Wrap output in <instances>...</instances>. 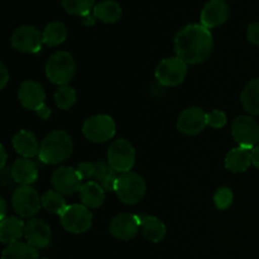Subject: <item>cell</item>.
I'll use <instances>...</instances> for the list:
<instances>
[{
    "label": "cell",
    "mask_w": 259,
    "mask_h": 259,
    "mask_svg": "<svg viewBox=\"0 0 259 259\" xmlns=\"http://www.w3.org/2000/svg\"><path fill=\"white\" fill-rule=\"evenodd\" d=\"M2 259H38V252L28 243L18 242L5 248Z\"/></svg>",
    "instance_id": "obj_28"
},
{
    "label": "cell",
    "mask_w": 259,
    "mask_h": 259,
    "mask_svg": "<svg viewBox=\"0 0 259 259\" xmlns=\"http://www.w3.org/2000/svg\"><path fill=\"white\" fill-rule=\"evenodd\" d=\"M136 161L134 147L126 139H118L113 142L108 151V162L116 172H131Z\"/></svg>",
    "instance_id": "obj_8"
},
{
    "label": "cell",
    "mask_w": 259,
    "mask_h": 259,
    "mask_svg": "<svg viewBox=\"0 0 259 259\" xmlns=\"http://www.w3.org/2000/svg\"><path fill=\"white\" fill-rule=\"evenodd\" d=\"M13 147L23 156V158H32L39 152V144L34 134L29 131H19L13 137Z\"/></svg>",
    "instance_id": "obj_20"
},
{
    "label": "cell",
    "mask_w": 259,
    "mask_h": 259,
    "mask_svg": "<svg viewBox=\"0 0 259 259\" xmlns=\"http://www.w3.org/2000/svg\"><path fill=\"white\" fill-rule=\"evenodd\" d=\"M247 38L250 43L259 46V22L250 23V24L248 25Z\"/></svg>",
    "instance_id": "obj_35"
},
{
    "label": "cell",
    "mask_w": 259,
    "mask_h": 259,
    "mask_svg": "<svg viewBox=\"0 0 259 259\" xmlns=\"http://www.w3.org/2000/svg\"><path fill=\"white\" fill-rule=\"evenodd\" d=\"M252 164V149L238 147L232 149L225 157V167L234 174H240L249 168Z\"/></svg>",
    "instance_id": "obj_21"
},
{
    "label": "cell",
    "mask_w": 259,
    "mask_h": 259,
    "mask_svg": "<svg viewBox=\"0 0 259 259\" xmlns=\"http://www.w3.org/2000/svg\"><path fill=\"white\" fill-rule=\"evenodd\" d=\"M80 199L83 206L89 209H96L103 205L105 199V190L95 181L86 182L80 190Z\"/></svg>",
    "instance_id": "obj_23"
},
{
    "label": "cell",
    "mask_w": 259,
    "mask_h": 259,
    "mask_svg": "<svg viewBox=\"0 0 259 259\" xmlns=\"http://www.w3.org/2000/svg\"><path fill=\"white\" fill-rule=\"evenodd\" d=\"M187 75V65L179 57L164 58L156 68V78L163 86H177Z\"/></svg>",
    "instance_id": "obj_9"
},
{
    "label": "cell",
    "mask_w": 259,
    "mask_h": 259,
    "mask_svg": "<svg viewBox=\"0 0 259 259\" xmlns=\"http://www.w3.org/2000/svg\"><path fill=\"white\" fill-rule=\"evenodd\" d=\"M206 120H207V125L211 126L214 129H220L227 124L228 118L225 115V113L220 110H212L210 113H207L206 115Z\"/></svg>",
    "instance_id": "obj_33"
},
{
    "label": "cell",
    "mask_w": 259,
    "mask_h": 259,
    "mask_svg": "<svg viewBox=\"0 0 259 259\" xmlns=\"http://www.w3.org/2000/svg\"><path fill=\"white\" fill-rule=\"evenodd\" d=\"M0 204H2V214H0V217H2V220H3L4 218H7L5 217V214H7V202H5L4 199H2L0 200Z\"/></svg>",
    "instance_id": "obj_39"
},
{
    "label": "cell",
    "mask_w": 259,
    "mask_h": 259,
    "mask_svg": "<svg viewBox=\"0 0 259 259\" xmlns=\"http://www.w3.org/2000/svg\"><path fill=\"white\" fill-rule=\"evenodd\" d=\"M72 153V139L65 131H55L42 141L38 158L46 164H58Z\"/></svg>",
    "instance_id": "obj_2"
},
{
    "label": "cell",
    "mask_w": 259,
    "mask_h": 259,
    "mask_svg": "<svg viewBox=\"0 0 259 259\" xmlns=\"http://www.w3.org/2000/svg\"><path fill=\"white\" fill-rule=\"evenodd\" d=\"M76 100H77V95H76V91L71 86L63 85L56 90V105L60 109H62V110H68V109L72 108L75 105Z\"/></svg>",
    "instance_id": "obj_31"
},
{
    "label": "cell",
    "mask_w": 259,
    "mask_h": 259,
    "mask_svg": "<svg viewBox=\"0 0 259 259\" xmlns=\"http://www.w3.org/2000/svg\"><path fill=\"white\" fill-rule=\"evenodd\" d=\"M25 224L15 217H7L0 223V240L4 244H14L24 235Z\"/></svg>",
    "instance_id": "obj_19"
},
{
    "label": "cell",
    "mask_w": 259,
    "mask_h": 259,
    "mask_svg": "<svg viewBox=\"0 0 259 259\" xmlns=\"http://www.w3.org/2000/svg\"><path fill=\"white\" fill-rule=\"evenodd\" d=\"M115 121L109 115H94L86 119L82 133L86 139L94 143H101L111 139L115 134Z\"/></svg>",
    "instance_id": "obj_7"
},
{
    "label": "cell",
    "mask_w": 259,
    "mask_h": 259,
    "mask_svg": "<svg viewBox=\"0 0 259 259\" xmlns=\"http://www.w3.org/2000/svg\"><path fill=\"white\" fill-rule=\"evenodd\" d=\"M206 115L207 114L197 106L185 109L177 119V129L186 136H196L207 125Z\"/></svg>",
    "instance_id": "obj_14"
},
{
    "label": "cell",
    "mask_w": 259,
    "mask_h": 259,
    "mask_svg": "<svg viewBox=\"0 0 259 259\" xmlns=\"http://www.w3.org/2000/svg\"><path fill=\"white\" fill-rule=\"evenodd\" d=\"M76 169L78 171L82 180L91 179V177H94V174H95V163H93V162H82V163L78 164Z\"/></svg>",
    "instance_id": "obj_34"
},
{
    "label": "cell",
    "mask_w": 259,
    "mask_h": 259,
    "mask_svg": "<svg viewBox=\"0 0 259 259\" xmlns=\"http://www.w3.org/2000/svg\"><path fill=\"white\" fill-rule=\"evenodd\" d=\"M18 99L25 109L35 111L42 119L46 120L50 118L51 109L45 103L46 93L43 86L38 81H24L18 91Z\"/></svg>",
    "instance_id": "obj_5"
},
{
    "label": "cell",
    "mask_w": 259,
    "mask_h": 259,
    "mask_svg": "<svg viewBox=\"0 0 259 259\" xmlns=\"http://www.w3.org/2000/svg\"><path fill=\"white\" fill-rule=\"evenodd\" d=\"M234 200V195H233L232 190L228 187H220L214 195V202L219 210H225L233 204Z\"/></svg>",
    "instance_id": "obj_32"
},
{
    "label": "cell",
    "mask_w": 259,
    "mask_h": 259,
    "mask_svg": "<svg viewBox=\"0 0 259 259\" xmlns=\"http://www.w3.org/2000/svg\"><path fill=\"white\" fill-rule=\"evenodd\" d=\"M94 15L104 23H114L121 17V7L114 0H104L94 8Z\"/></svg>",
    "instance_id": "obj_25"
},
{
    "label": "cell",
    "mask_w": 259,
    "mask_h": 259,
    "mask_svg": "<svg viewBox=\"0 0 259 259\" xmlns=\"http://www.w3.org/2000/svg\"><path fill=\"white\" fill-rule=\"evenodd\" d=\"M13 209L22 218H32L38 214L42 206V197L30 185L15 189L12 196Z\"/></svg>",
    "instance_id": "obj_6"
},
{
    "label": "cell",
    "mask_w": 259,
    "mask_h": 259,
    "mask_svg": "<svg viewBox=\"0 0 259 259\" xmlns=\"http://www.w3.org/2000/svg\"><path fill=\"white\" fill-rule=\"evenodd\" d=\"M25 240L35 249H43L51 243V228L40 219H30L25 224Z\"/></svg>",
    "instance_id": "obj_17"
},
{
    "label": "cell",
    "mask_w": 259,
    "mask_h": 259,
    "mask_svg": "<svg viewBox=\"0 0 259 259\" xmlns=\"http://www.w3.org/2000/svg\"><path fill=\"white\" fill-rule=\"evenodd\" d=\"M42 259H47V258H42Z\"/></svg>",
    "instance_id": "obj_40"
},
{
    "label": "cell",
    "mask_w": 259,
    "mask_h": 259,
    "mask_svg": "<svg viewBox=\"0 0 259 259\" xmlns=\"http://www.w3.org/2000/svg\"><path fill=\"white\" fill-rule=\"evenodd\" d=\"M67 37V28L61 22H51L43 30V43L50 47H56L65 42Z\"/></svg>",
    "instance_id": "obj_27"
},
{
    "label": "cell",
    "mask_w": 259,
    "mask_h": 259,
    "mask_svg": "<svg viewBox=\"0 0 259 259\" xmlns=\"http://www.w3.org/2000/svg\"><path fill=\"white\" fill-rule=\"evenodd\" d=\"M141 219V232L147 240L158 243L166 237V225L156 217L151 215H139Z\"/></svg>",
    "instance_id": "obj_22"
},
{
    "label": "cell",
    "mask_w": 259,
    "mask_h": 259,
    "mask_svg": "<svg viewBox=\"0 0 259 259\" xmlns=\"http://www.w3.org/2000/svg\"><path fill=\"white\" fill-rule=\"evenodd\" d=\"M61 3L68 14L82 18L90 15L91 10L95 8V0H61Z\"/></svg>",
    "instance_id": "obj_30"
},
{
    "label": "cell",
    "mask_w": 259,
    "mask_h": 259,
    "mask_svg": "<svg viewBox=\"0 0 259 259\" xmlns=\"http://www.w3.org/2000/svg\"><path fill=\"white\" fill-rule=\"evenodd\" d=\"M10 43L18 52L37 53L42 50L43 33H40L35 27L22 25L13 32Z\"/></svg>",
    "instance_id": "obj_11"
},
{
    "label": "cell",
    "mask_w": 259,
    "mask_h": 259,
    "mask_svg": "<svg viewBox=\"0 0 259 259\" xmlns=\"http://www.w3.org/2000/svg\"><path fill=\"white\" fill-rule=\"evenodd\" d=\"M115 191L116 196L124 204L134 205L138 204L143 200L147 192L146 181L139 175L133 174V172H125L118 176L115 182Z\"/></svg>",
    "instance_id": "obj_4"
},
{
    "label": "cell",
    "mask_w": 259,
    "mask_h": 259,
    "mask_svg": "<svg viewBox=\"0 0 259 259\" xmlns=\"http://www.w3.org/2000/svg\"><path fill=\"white\" fill-rule=\"evenodd\" d=\"M141 230L139 215L119 214L113 218L109 227V232L114 238L119 240H131Z\"/></svg>",
    "instance_id": "obj_15"
},
{
    "label": "cell",
    "mask_w": 259,
    "mask_h": 259,
    "mask_svg": "<svg viewBox=\"0 0 259 259\" xmlns=\"http://www.w3.org/2000/svg\"><path fill=\"white\" fill-rule=\"evenodd\" d=\"M42 206L47 210L50 214L62 215L67 207L66 200L63 199L62 194L58 191H47L42 195Z\"/></svg>",
    "instance_id": "obj_29"
},
{
    "label": "cell",
    "mask_w": 259,
    "mask_h": 259,
    "mask_svg": "<svg viewBox=\"0 0 259 259\" xmlns=\"http://www.w3.org/2000/svg\"><path fill=\"white\" fill-rule=\"evenodd\" d=\"M61 224L67 232L81 234L90 229L93 224V214L83 205H71L66 207L61 215Z\"/></svg>",
    "instance_id": "obj_10"
},
{
    "label": "cell",
    "mask_w": 259,
    "mask_h": 259,
    "mask_svg": "<svg viewBox=\"0 0 259 259\" xmlns=\"http://www.w3.org/2000/svg\"><path fill=\"white\" fill-rule=\"evenodd\" d=\"M0 153H2V163H0V168L4 169L5 163H7V158H8V157H7V152H5L4 146L0 147Z\"/></svg>",
    "instance_id": "obj_38"
},
{
    "label": "cell",
    "mask_w": 259,
    "mask_h": 259,
    "mask_svg": "<svg viewBox=\"0 0 259 259\" xmlns=\"http://www.w3.org/2000/svg\"><path fill=\"white\" fill-rule=\"evenodd\" d=\"M0 72H2V77H0V88L4 89L7 86L8 81H9V73H8V70L5 68L4 63H0Z\"/></svg>",
    "instance_id": "obj_36"
},
{
    "label": "cell",
    "mask_w": 259,
    "mask_h": 259,
    "mask_svg": "<svg viewBox=\"0 0 259 259\" xmlns=\"http://www.w3.org/2000/svg\"><path fill=\"white\" fill-rule=\"evenodd\" d=\"M94 180H95L96 184L100 185L105 191H114L118 176H116V171L109 164V162L98 161L95 162Z\"/></svg>",
    "instance_id": "obj_24"
},
{
    "label": "cell",
    "mask_w": 259,
    "mask_h": 259,
    "mask_svg": "<svg viewBox=\"0 0 259 259\" xmlns=\"http://www.w3.org/2000/svg\"><path fill=\"white\" fill-rule=\"evenodd\" d=\"M228 17H229V5L224 0H209L202 8L200 19L201 24L210 29L224 24Z\"/></svg>",
    "instance_id": "obj_16"
},
{
    "label": "cell",
    "mask_w": 259,
    "mask_h": 259,
    "mask_svg": "<svg viewBox=\"0 0 259 259\" xmlns=\"http://www.w3.org/2000/svg\"><path fill=\"white\" fill-rule=\"evenodd\" d=\"M82 181L77 169L72 167L62 166L56 169L51 176V182L56 191L62 195H72L80 191L82 187Z\"/></svg>",
    "instance_id": "obj_13"
},
{
    "label": "cell",
    "mask_w": 259,
    "mask_h": 259,
    "mask_svg": "<svg viewBox=\"0 0 259 259\" xmlns=\"http://www.w3.org/2000/svg\"><path fill=\"white\" fill-rule=\"evenodd\" d=\"M232 136L239 147L253 149L259 142V124L250 116H238L232 125Z\"/></svg>",
    "instance_id": "obj_12"
},
{
    "label": "cell",
    "mask_w": 259,
    "mask_h": 259,
    "mask_svg": "<svg viewBox=\"0 0 259 259\" xmlns=\"http://www.w3.org/2000/svg\"><path fill=\"white\" fill-rule=\"evenodd\" d=\"M76 72V63L72 56L65 51L53 53L46 65V75L56 85H67Z\"/></svg>",
    "instance_id": "obj_3"
},
{
    "label": "cell",
    "mask_w": 259,
    "mask_h": 259,
    "mask_svg": "<svg viewBox=\"0 0 259 259\" xmlns=\"http://www.w3.org/2000/svg\"><path fill=\"white\" fill-rule=\"evenodd\" d=\"M10 176L17 184H20V186L32 185L38 177L37 166L30 158H19L13 163Z\"/></svg>",
    "instance_id": "obj_18"
},
{
    "label": "cell",
    "mask_w": 259,
    "mask_h": 259,
    "mask_svg": "<svg viewBox=\"0 0 259 259\" xmlns=\"http://www.w3.org/2000/svg\"><path fill=\"white\" fill-rule=\"evenodd\" d=\"M175 51L186 65H196L207 60L212 51V35L202 24H189L175 37Z\"/></svg>",
    "instance_id": "obj_1"
},
{
    "label": "cell",
    "mask_w": 259,
    "mask_h": 259,
    "mask_svg": "<svg viewBox=\"0 0 259 259\" xmlns=\"http://www.w3.org/2000/svg\"><path fill=\"white\" fill-rule=\"evenodd\" d=\"M243 108L253 115H259V78L249 81L242 93Z\"/></svg>",
    "instance_id": "obj_26"
},
{
    "label": "cell",
    "mask_w": 259,
    "mask_h": 259,
    "mask_svg": "<svg viewBox=\"0 0 259 259\" xmlns=\"http://www.w3.org/2000/svg\"><path fill=\"white\" fill-rule=\"evenodd\" d=\"M252 163L259 168V144L252 149Z\"/></svg>",
    "instance_id": "obj_37"
}]
</instances>
